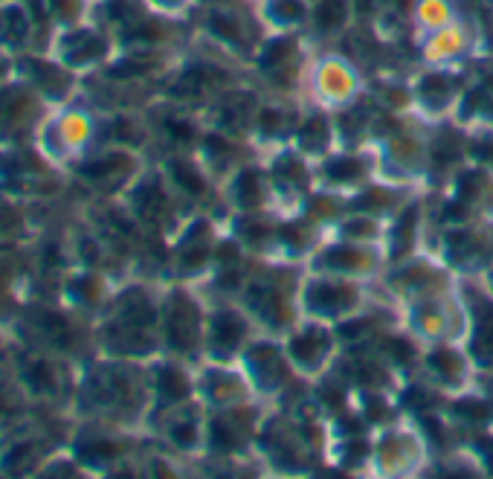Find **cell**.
Instances as JSON below:
<instances>
[{
  "label": "cell",
  "instance_id": "obj_1",
  "mask_svg": "<svg viewBox=\"0 0 493 479\" xmlns=\"http://www.w3.org/2000/svg\"><path fill=\"white\" fill-rule=\"evenodd\" d=\"M241 192H244V198H241L244 203H252V201H255V189H252V178H250V175L241 178Z\"/></svg>",
  "mask_w": 493,
  "mask_h": 479
}]
</instances>
